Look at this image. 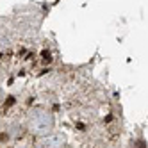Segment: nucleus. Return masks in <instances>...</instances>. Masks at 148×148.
Here are the masks:
<instances>
[{
  "instance_id": "obj_1",
  "label": "nucleus",
  "mask_w": 148,
  "mask_h": 148,
  "mask_svg": "<svg viewBox=\"0 0 148 148\" xmlns=\"http://www.w3.org/2000/svg\"><path fill=\"white\" fill-rule=\"evenodd\" d=\"M52 127V118L50 114L43 109H36L30 112L29 116V129L32 130L34 134H45L50 130Z\"/></svg>"
},
{
  "instance_id": "obj_2",
  "label": "nucleus",
  "mask_w": 148,
  "mask_h": 148,
  "mask_svg": "<svg viewBox=\"0 0 148 148\" xmlns=\"http://www.w3.org/2000/svg\"><path fill=\"white\" fill-rule=\"evenodd\" d=\"M36 148H64V137L61 134L45 136L36 143Z\"/></svg>"
},
{
  "instance_id": "obj_3",
  "label": "nucleus",
  "mask_w": 148,
  "mask_h": 148,
  "mask_svg": "<svg viewBox=\"0 0 148 148\" xmlns=\"http://www.w3.org/2000/svg\"><path fill=\"white\" fill-rule=\"evenodd\" d=\"M0 102H2V89H0Z\"/></svg>"
}]
</instances>
